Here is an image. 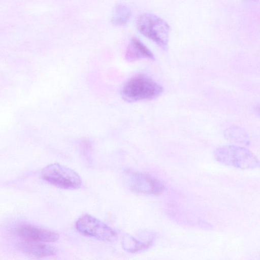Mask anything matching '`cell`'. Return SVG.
<instances>
[{
	"label": "cell",
	"mask_w": 260,
	"mask_h": 260,
	"mask_svg": "<svg viewBox=\"0 0 260 260\" xmlns=\"http://www.w3.org/2000/svg\"><path fill=\"white\" fill-rule=\"evenodd\" d=\"M123 179L130 190L139 194L158 195L165 189L163 183L160 180L137 171L125 170L123 174Z\"/></svg>",
	"instance_id": "5"
},
{
	"label": "cell",
	"mask_w": 260,
	"mask_h": 260,
	"mask_svg": "<svg viewBox=\"0 0 260 260\" xmlns=\"http://www.w3.org/2000/svg\"><path fill=\"white\" fill-rule=\"evenodd\" d=\"M17 233L23 239L31 242H54L59 238V235L54 232L30 224L19 226Z\"/></svg>",
	"instance_id": "7"
},
{
	"label": "cell",
	"mask_w": 260,
	"mask_h": 260,
	"mask_svg": "<svg viewBox=\"0 0 260 260\" xmlns=\"http://www.w3.org/2000/svg\"><path fill=\"white\" fill-rule=\"evenodd\" d=\"M131 15V10L128 7L122 4H117L113 10L111 22L116 26H124L128 23Z\"/></svg>",
	"instance_id": "10"
},
{
	"label": "cell",
	"mask_w": 260,
	"mask_h": 260,
	"mask_svg": "<svg viewBox=\"0 0 260 260\" xmlns=\"http://www.w3.org/2000/svg\"><path fill=\"white\" fill-rule=\"evenodd\" d=\"M42 177L53 186L68 190H76L80 187L82 180L73 170L59 164H53L45 168Z\"/></svg>",
	"instance_id": "4"
},
{
	"label": "cell",
	"mask_w": 260,
	"mask_h": 260,
	"mask_svg": "<svg viewBox=\"0 0 260 260\" xmlns=\"http://www.w3.org/2000/svg\"><path fill=\"white\" fill-rule=\"evenodd\" d=\"M152 243V239H150L145 242H142L131 236H126L123 240L122 245L125 250L135 253L147 249L151 246Z\"/></svg>",
	"instance_id": "11"
},
{
	"label": "cell",
	"mask_w": 260,
	"mask_h": 260,
	"mask_svg": "<svg viewBox=\"0 0 260 260\" xmlns=\"http://www.w3.org/2000/svg\"><path fill=\"white\" fill-rule=\"evenodd\" d=\"M76 227L82 235L99 240L112 242L116 240L118 237L117 233L114 229L88 214H84L78 219Z\"/></svg>",
	"instance_id": "6"
},
{
	"label": "cell",
	"mask_w": 260,
	"mask_h": 260,
	"mask_svg": "<svg viewBox=\"0 0 260 260\" xmlns=\"http://www.w3.org/2000/svg\"><path fill=\"white\" fill-rule=\"evenodd\" d=\"M136 25L143 36L160 47L167 48L170 27L166 21L154 14L144 13L138 17Z\"/></svg>",
	"instance_id": "3"
},
{
	"label": "cell",
	"mask_w": 260,
	"mask_h": 260,
	"mask_svg": "<svg viewBox=\"0 0 260 260\" xmlns=\"http://www.w3.org/2000/svg\"><path fill=\"white\" fill-rule=\"evenodd\" d=\"M215 159L224 165L241 169H251L259 167L256 157L249 150L238 146L225 145L216 149Z\"/></svg>",
	"instance_id": "2"
},
{
	"label": "cell",
	"mask_w": 260,
	"mask_h": 260,
	"mask_svg": "<svg viewBox=\"0 0 260 260\" xmlns=\"http://www.w3.org/2000/svg\"><path fill=\"white\" fill-rule=\"evenodd\" d=\"M37 242L22 243L20 248L23 251L36 257H42L55 255L57 249L55 247L46 244Z\"/></svg>",
	"instance_id": "9"
},
{
	"label": "cell",
	"mask_w": 260,
	"mask_h": 260,
	"mask_svg": "<svg viewBox=\"0 0 260 260\" xmlns=\"http://www.w3.org/2000/svg\"><path fill=\"white\" fill-rule=\"evenodd\" d=\"M127 61L134 62L141 59L154 60L152 52L138 38L134 37L130 40L125 54Z\"/></svg>",
	"instance_id": "8"
},
{
	"label": "cell",
	"mask_w": 260,
	"mask_h": 260,
	"mask_svg": "<svg viewBox=\"0 0 260 260\" xmlns=\"http://www.w3.org/2000/svg\"><path fill=\"white\" fill-rule=\"evenodd\" d=\"M163 92L162 87L149 76L137 74L129 78L123 85L121 94L128 103L152 100Z\"/></svg>",
	"instance_id": "1"
}]
</instances>
